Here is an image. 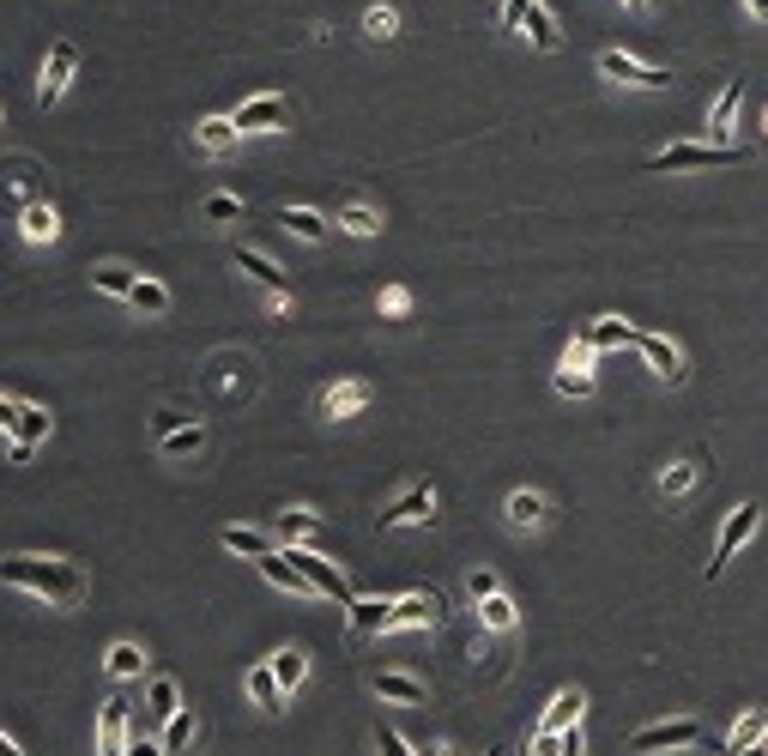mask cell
I'll list each match as a JSON object with an SVG mask.
<instances>
[{"label":"cell","instance_id":"7a4b0ae2","mask_svg":"<svg viewBox=\"0 0 768 756\" xmlns=\"http://www.w3.org/2000/svg\"><path fill=\"white\" fill-rule=\"evenodd\" d=\"M714 164H745L738 146H665L648 158V176H672V170H714Z\"/></svg>","mask_w":768,"mask_h":756},{"label":"cell","instance_id":"277c9868","mask_svg":"<svg viewBox=\"0 0 768 756\" xmlns=\"http://www.w3.org/2000/svg\"><path fill=\"white\" fill-rule=\"evenodd\" d=\"M285 557H291V563H297V569H303V581H309L315 594L339 599V606H351V599H357V594H351V581H345V569H339V563L315 557L309 545H285Z\"/></svg>","mask_w":768,"mask_h":756},{"label":"cell","instance_id":"9a60e30c","mask_svg":"<svg viewBox=\"0 0 768 756\" xmlns=\"http://www.w3.org/2000/svg\"><path fill=\"white\" fill-rule=\"evenodd\" d=\"M635 351L648 357V369H654L660 381H684V357H677V345L665 339V333H642V327H635Z\"/></svg>","mask_w":768,"mask_h":756},{"label":"cell","instance_id":"4fadbf2b","mask_svg":"<svg viewBox=\"0 0 768 756\" xmlns=\"http://www.w3.org/2000/svg\"><path fill=\"white\" fill-rule=\"evenodd\" d=\"M127 738H134V726H127V696H109L104 714H97V756H127Z\"/></svg>","mask_w":768,"mask_h":756},{"label":"cell","instance_id":"5b68a950","mask_svg":"<svg viewBox=\"0 0 768 756\" xmlns=\"http://www.w3.org/2000/svg\"><path fill=\"white\" fill-rule=\"evenodd\" d=\"M73 73H80V43H55V49H49V61H43V80H36V104L55 109L61 97H67Z\"/></svg>","mask_w":768,"mask_h":756},{"label":"cell","instance_id":"d6a6232c","mask_svg":"<svg viewBox=\"0 0 768 756\" xmlns=\"http://www.w3.org/2000/svg\"><path fill=\"white\" fill-rule=\"evenodd\" d=\"M194 733H200L194 708H176L170 721H164V756H182L188 745H194Z\"/></svg>","mask_w":768,"mask_h":756},{"label":"cell","instance_id":"4316f807","mask_svg":"<svg viewBox=\"0 0 768 756\" xmlns=\"http://www.w3.org/2000/svg\"><path fill=\"white\" fill-rule=\"evenodd\" d=\"M351 636H376V630H388V618H393V599H351Z\"/></svg>","mask_w":768,"mask_h":756},{"label":"cell","instance_id":"1f68e13d","mask_svg":"<svg viewBox=\"0 0 768 756\" xmlns=\"http://www.w3.org/2000/svg\"><path fill=\"white\" fill-rule=\"evenodd\" d=\"M527 36H533V49H545V55L562 43V31H557V12H550L545 0H533V7H527Z\"/></svg>","mask_w":768,"mask_h":756},{"label":"cell","instance_id":"ba28073f","mask_svg":"<svg viewBox=\"0 0 768 756\" xmlns=\"http://www.w3.org/2000/svg\"><path fill=\"white\" fill-rule=\"evenodd\" d=\"M236 134H278V127L291 122V97H278V92H261V97H249V104H236Z\"/></svg>","mask_w":768,"mask_h":756},{"label":"cell","instance_id":"b9f144b4","mask_svg":"<svg viewBox=\"0 0 768 756\" xmlns=\"http://www.w3.org/2000/svg\"><path fill=\"white\" fill-rule=\"evenodd\" d=\"M49 188V176H36L31 164H12V176L0 182V200H12V195H43Z\"/></svg>","mask_w":768,"mask_h":756},{"label":"cell","instance_id":"9c48e42d","mask_svg":"<svg viewBox=\"0 0 768 756\" xmlns=\"http://www.w3.org/2000/svg\"><path fill=\"white\" fill-rule=\"evenodd\" d=\"M599 73L618 80V85H635V92H660V85H672V73H665V67H642V61L623 55V49H606V55H599Z\"/></svg>","mask_w":768,"mask_h":756},{"label":"cell","instance_id":"60d3db41","mask_svg":"<svg viewBox=\"0 0 768 756\" xmlns=\"http://www.w3.org/2000/svg\"><path fill=\"white\" fill-rule=\"evenodd\" d=\"M92 285L104 291V297H134V285H139V279L127 273V266H115V261H109V266H97V273H92Z\"/></svg>","mask_w":768,"mask_h":756},{"label":"cell","instance_id":"30bf717a","mask_svg":"<svg viewBox=\"0 0 768 756\" xmlns=\"http://www.w3.org/2000/svg\"><path fill=\"white\" fill-rule=\"evenodd\" d=\"M702 738V726L696 721H654V726H642V733L630 738V750H684V745H696Z\"/></svg>","mask_w":768,"mask_h":756},{"label":"cell","instance_id":"44dd1931","mask_svg":"<svg viewBox=\"0 0 768 756\" xmlns=\"http://www.w3.org/2000/svg\"><path fill=\"white\" fill-rule=\"evenodd\" d=\"M254 569H261L273 587H285V594H315V587L303 581V569L285 557V550H266V557H254Z\"/></svg>","mask_w":768,"mask_h":756},{"label":"cell","instance_id":"836d02e7","mask_svg":"<svg viewBox=\"0 0 768 756\" xmlns=\"http://www.w3.org/2000/svg\"><path fill=\"white\" fill-rule=\"evenodd\" d=\"M200 448H207V424H188V430H176V435H158V454L164 460H194Z\"/></svg>","mask_w":768,"mask_h":756},{"label":"cell","instance_id":"f35d334b","mask_svg":"<svg viewBox=\"0 0 768 756\" xmlns=\"http://www.w3.org/2000/svg\"><path fill=\"white\" fill-rule=\"evenodd\" d=\"M127 303H134L139 315H164V309H170V285H164V279H139Z\"/></svg>","mask_w":768,"mask_h":756},{"label":"cell","instance_id":"f546056e","mask_svg":"<svg viewBox=\"0 0 768 756\" xmlns=\"http://www.w3.org/2000/svg\"><path fill=\"white\" fill-rule=\"evenodd\" d=\"M236 122H230V115H207V122H200V151H207V158H224L230 146H236Z\"/></svg>","mask_w":768,"mask_h":756},{"label":"cell","instance_id":"603a6c76","mask_svg":"<svg viewBox=\"0 0 768 756\" xmlns=\"http://www.w3.org/2000/svg\"><path fill=\"white\" fill-rule=\"evenodd\" d=\"M581 339L593 351H618V345H635V322H618V315H599L593 327H581Z\"/></svg>","mask_w":768,"mask_h":756},{"label":"cell","instance_id":"11a10c76","mask_svg":"<svg viewBox=\"0 0 768 756\" xmlns=\"http://www.w3.org/2000/svg\"><path fill=\"white\" fill-rule=\"evenodd\" d=\"M745 7H750V12H757V19H768V0H745Z\"/></svg>","mask_w":768,"mask_h":756},{"label":"cell","instance_id":"bcb514c9","mask_svg":"<svg viewBox=\"0 0 768 756\" xmlns=\"http://www.w3.org/2000/svg\"><path fill=\"white\" fill-rule=\"evenodd\" d=\"M381 315H393V322H400V315H412V291L388 285V291H381Z\"/></svg>","mask_w":768,"mask_h":756},{"label":"cell","instance_id":"3957f363","mask_svg":"<svg viewBox=\"0 0 768 756\" xmlns=\"http://www.w3.org/2000/svg\"><path fill=\"white\" fill-rule=\"evenodd\" d=\"M757 521H762V508H757V503H738L733 515H726V527H720V545H714V563L702 569L708 581H720V569H726V563H733L738 550H745L750 539H757Z\"/></svg>","mask_w":768,"mask_h":756},{"label":"cell","instance_id":"74e56055","mask_svg":"<svg viewBox=\"0 0 768 756\" xmlns=\"http://www.w3.org/2000/svg\"><path fill=\"white\" fill-rule=\"evenodd\" d=\"M702 466H708V448H696V460H690V466H665L660 472V496H684L690 484H696Z\"/></svg>","mask_w":768,"mask_h":756},{"label":"cell","instance_id":"e575fe53","mask_svg":"<svg viewBox=\"0 0 768 756\" xmlns=\"http://www.w3.org/2000/svg\"><path fill=\"white\" fill-rule=\"evenodd\" d=\"M176 708H182V690H176V678H151V684H146V714H151V721H170Z\"/></svg>","mask_w":768,"mask_h":756},{"label":"cell","instance_id":"681fc988","mask_svg":"<svg viewBox=\"0 0 768 756\" xmlns=\"http://www.w3.org/2000/svg\"><path fill=\"white\" fill-rule=\"evenodd\" d=\"M527 7L533 0H503V31H520V24H527Z\"/></svg>","mask_w":768,"mask_h":756},{"label":"cell","instance_id":"f6af8a7d","mask_svg":"<svg viewBox=\"0 0 768 756\" xmlns=\"http://www.w3.org/2000/svg\"><path fill=\"white\" fill-rule=\"evenodd\" d=\"M466 594H472V606H484V599H496V594H503V581H496V569H472V575H466Z\"/></svg>","mask_w":768,"mask_h":756},{"label":"cell","instance_id":"7dc6e473","mask_svg":"<svg viewBox=\"0 0 768 756\" xmlns=\"http://www.w3.org/2000/svg\"><path fill=\"white\" fill-rule=\"evenodd\" d=\"M376 750H381V756H418L400 733H393V726H376Z\"/></svg>","mask_w":768,"mask_h":756},{"label":"cell","instance_id":"91938a15","mask_svg":"<svg viewBox=\"0 0 768 756\" xmlns=\"http://www.w3.org/2000/svg\"><path fill=\"white\" fill-rule=\"evenodd\" d=\"M762 127H768V109H762Z\"/></svg>","mask_w":768,"mask_h":756},{"label":"cell","instance_id":"8992f818","mask_svg":"<svg viewBox=\"0 0 768 756\" xmlns=\"http://www.w3.org/2000/svg\"><path fill=\"white\" fill-rule=\"evenodd\" d=\"M550 388H557L562 400H587V393H593V345H587L581 333H575V345L562 351V369L550 376Z\"/></svg>","mask_w":768,"mask_h":756},{"label":"cell","instance_id":"83f0119b","mask_svg":"<svg viewBox=\"0 0 768 756\" xmlns=\"http://www.w3.org/2000/svg\"><path fill=\"white\" fill-rule=\"evenodd\" d=\"M503 515H508V527L533 533V527H545V496H539V491H515V496L503 503Z\"/></svg>","mask_w":768,"mask_h":756},{"label":"cell","instance_id":"680465c9","mask_svg":"<svg viewBox=\"0 0 768 756\" xmlns=\"http://www.w3.org/2000/svg\"><path fill=\"white\" fill-rule=\"evenodd\" d=\"M478 756H503V750H478Z\"/></svg>","mask_w":768,"mask_h":756},{"label":"cell","instance_id":"d6986e66","mask_svg":"<svg viewBox=\"0 0 768 756\" xmlns=\"http://www.w3.org/2000/svg\"><path fill=\"white\" fill-rule=\"evenodd\" d=\"M273 224L285 230V237H297V242H327V218L315 207H278Z\"/></svg>","mask_w":768,"mask_h":756},{"label":"cell","instance_id":"2e32d148","mask_svg":"<svg viewBox=\"0 0 768 756\" xmlns=\"http://www.w3.org/2000/svg\"><path fill=\"white\" fill-rule=\"evenodd\" d=\"M442 599L436 594H406V599H393V618H388V630H430V623L442 618Z\"/></svg>","mask_w":768,"mask_h":756},{"label":"cell","instance_id":"d4e9b609","mask_svg":"<svg viewBox=\"0 0 768 756\" xmlns=\"http://www.w3.org/2000/svg\"><path fill=\"white\" fill-rule=\"evenodd\" d=\"M738 104H745V80H733L720 92V104L708 109V134H714V146H726V134H733V122H738Z\"/></svg>","mask_w":768,"mask_h":756},{"label":"cell","instance_id":"8d00e7d4","mask_svg":"<svg viewBox=\"0 0 768 756\" xmlns=\"http://www.w3.org/2000/svg\"><path fill=\"white\" fill-rule=\"evenodd\" d=\"M515 618H520V611H515V599H508V594H496V599H484V606H478V623L491 636H508V630H515Z\"/></svg>","mask_w":768,"mask_h":756},{"label":"cell","instance_id":"e0dca14e","mask_svg":"<svg viewBox=\"0 0 768 756\" xmlns=\"http://www.w3.org/2000/svg\"><path fill=\"white\" fill-rule=\"evenodd\" d=\"M49 430H55V418H49L43 406H19V430H12V466H24Z\"/></svg>","mask_w":768,"mask_h":756},{"label":"cell","instance_id":"db71d44e","mask_svg":"<svg viewBox=\"0 0 768 756\" xmlns=\"http://www.w3.org/2000/svg\"><path fill=\"white\" fill-rule=\"evenodd\" d=\"M0 756H24V745H19L12 733H0Z\"/></svg>","mask_w":768,"mask_h":756},{"label":"cell","instance_id":"7bdbcfd3","mask_svg":"<svg viewBox=\"0 0 768 756\" xmlns=\"http://www.w3.org/2000/svg\"><path fill=\"white\" fill-rule=\"evenodd\" d=\"M339 230H351V237H381V212H369V207H345V212H339Z\"/></svg>","mask_w":768,"mask_h":756},{"label":"cell","instance_id":"6f0895ef","mask_svg":"<svg viewBox=\"0 0 768 756\" xmlns=\"http://www.w3.org/2000/svg\"><path fill=\"white\" fill-rule=\"evenodd\" d=\"M630 7H635V12H642V7H648V0H630Z\"/></svg>","mask_w":768,"mask_h":756},{"label":"cell","instance_id":"ab89813d","mask_svg":"<svg viewBox=\"0 0 768 756\" xmlns=\"http://www.w3.org/2000/svg\"><path fill=\"white\" fill-rule=\"evenodd\" d=\"M364 36H369V43H393V36H400V12H393V7H369L364 12Z\"/></svg>","mask_w":768,"mask_h":756},{"label":"cell","instance_id":"816d5d0a","mask_svg":"<svg viewBox=\"0 0 768 756\" xmlns=\"http://www.w3.org/2000/svg\"><path fill=\"white\" fill-rule=\"evenodd\" d=\"M127 756H164V738H146V733H134V738H127Z\"/></svg>","mask_w":768,"mask_h":756},{"label":"cell","instance_id":"cb8c5ba5","mask_svg":"<svg viewBox=\"0 0 768 756\" xmlns=\"http://www.w3.org/2000/svg\"><path fill=\"white\" fill-rule=\"evenodd\" d=\"M581 708H587V696H581V690H557L539 726H545V733H569V726H581Z\"/></svg>","mask_w":768,"mask_h":756},{"label":"cell","instance_id":"f1b7e54d","mask_svg":"<svg viewBox=\"0 0 768 756\" xmlns=\"http://www.w3.org/2000/svg\"><path fill=\"white\" fill-rule=\"evenodd\" d=\"M266 665H273V678H278V690H285V696L303 684V678H309V653H303V648H278Z\"/></svg>","mask_w":768,"mask_h":756},{"label":"cell","instance_id":"8fae6325","mask_svg":"<svg viewBox=\"0 0 768 756\" xmlns=\"http://www.w3.org/2000/svg\"><path fill=\"white\" fill-rule=\"evenodd\" d=\"M436 515V491L430 484H412L406 496H393L388 508H381V527H418V521Z\"/></svg>","mask_w":768,"mask_h":756},{"label":"cell","instance_id":"484cf974","mask_svg":"<svg viewBox=\"0 0 768 756\" xmlns=\"http://www.w3.org/2000/svg\"><path fill=\"white\" fill-rule=\"evenodd\" d=\"M104 672L115 678V684H134V678L146 672V648H139V642H115L104 653Z\"/></svg>","mask_w":768,"mask_h":756},{"label":"cell","instance_id":"4dcf8cb0","mask_svg":"<svg viewBox=\"0 0 768 756\" xmlns=\"http://www.w3.org/2000/svg\"><path fill=\"white\" fill-rule=\"evenodd\" d=\"M249 696H254V708H261V714H278V708H285V690H278L273 665H254V672H249Z\"/></svg>","mask_w":768,"mask_h":756},{"label":"cell","instance_id":"7402d4cb","mask_svg":"<svg viewBox=\"0 0 768 756\" xmlns=\"http://www.w3.org/2000/svg\"><path fill=\"white\" fill-rule=\"evenodd\" d=\"M219 545L224 550H236V557H266V550H278L273 545V533H266V527H219Z\"/></svg>","mask_w":768,"mask_h":756},{"label":"cell","instance_id":"7c38bea8","mask_svg":"<svg viewBox=\"0 0 768 756\" xmlns=\"http://www.w3.org/2000/svg\"><path fill=\"white\" fill-rule=\"evenodd\" d=\"M369 400H376V388H369V381H357V376H345V381H333V388L322 393V418L339 424V418H357Z\"/></svg>","mask_w":768,"mask_h":756},{"label":"cell","instance_id":"f5cc1de1","mask_svg":"<svg viewBox=\"0 0 768 756\" xmlns=\"http://www.w3.org/2000/svg\"><path fill=\"white\" fill-rule=\"evenodd\" d=\"M19 406L24 400H7V393H0V430H19Z\"/></svg>","mask_w":768,"mask_h":756},{"label":"cell","instance_id":"d590c367","mask_svg":"<svg viewBox=\"0 0 768 756\" xmlns=\"http://www.w3.org/2000/svg\"><path fill=\"white\" fill-rule=\"evenodd\" d=\"M315 527H322V515H315V508H285V515L273 521V533H278L285 545H303Z\"/></svg>","mask_w":768,"mask_h":756},{"label":"cell","instance_id":"9f6ffc18","mask_svg":"<svg viewBox=\"0 0 768 756\" xmlns=\"http://www.w3.org/2000/svg\"><path fill=\"white\" fill-rule=\"evenodd\" d=\"M750 756H768V745H757V750H750Z\"/></svg>","mask_w":768,"mask_h":756},{"label":"cell","instance_id":"ac0fdd59","mask_svg":"<svg viewBox=\"0 0 768 756\" xmlns=\"http://www.w3.org/2000/svg\"><path fill=\"white\" fill-rule=\"evenodd\" d=\"M61 237V218L49 200H31V207L19 212V242H31V249H49V242Z\"/></svg>","mask_w":768,"mask_h":756},{"label":"cell","instance_id":"5bb4252c","mask_svg":"<svg viewBox=\"0 0 768 756\" xmlns=\"http://www.w3.org/2000/svg\"><path fill=\"white\" fill-rule=\"evenodd\" d=\"M369 690H376L381 702H400V708H424V702H430V684H424V678H412V672H376V678H369Z\"/></svg>","mask_w":768,"mask_h":756},{"label":"cell","instance_id":"52a82bcc","mask_svg":"<svg viewBox=\"0 0 768 756\" xmlns=\"http://www.w3.org/2000/svg\"><path fill=\"white\" fill-rule=\"evenodd\" d=\"M230 261H236V273H249L254 285H266L273 309H291V279H285V266H278L273 254H261V249H236Z\"/></svg>","mask_w":768,"mask_h":756},{"label":"cell","instance_id":"6da1fadb","mask_svg":"<svg viewBox=\"0 0 768 756\" xmlns=\"http://www.w3.org/2000/svg\"><path fill=\"white\" fill-rule=\"evenodd\" d=\"M0 581L19 587V594L49 599V606H80L85 599V575H80V563H67V557H31V550H12V557H0Z\"/></svg>","mask_w":768,"mask_h":756},{"label":"cell","instance_id":"c3c4849f","mask_svg":"<svg viewBox=\"0 0 768 756\" xmlns=\"http://www.w3.org/2000/svg\"><path fill=\"white\" fill-rule=\"evenodd\" d=\"M176 430H188V418L176 412V406H158V418H151V435H176Z\"/></svg>","mask_w":768,"mask_h":756},{"label":"cell","instance_id":"ee69618b","mask_svg":"<svg viewBox=\"0 0 768 756\" xmlns=\"http://www.w3.org/2000/svg\"><path fill=\"white\" fill-rule=\"evenodd\" d=\"M200 218H207V224H230V218H242V200L236 195H207L200 200Z\"/></svg>","mask_w":768,"mask_h":756},{"label":"cell","instance_id":"f907efd6","mask_svg":"<svg viewBox=\"0 0 768 756\" xmlns=\"http://www.w3.org/2000/svg\"><path fill=\"white\" fill-rule=\"evenodd\" d=\"M533 756H562V733H545L539 726V733H533Z\"/></svg>","mask_w":768,"mask_h":756},{"label":"cell","instance_id":"ffe728a7","mask_svg":"<svg viewBox=\"0 0 768 756\" xmlns=\"http://www.w3.org/2000/svg\"><path fill=\"white\" fill-rule=\"evenodd\" d=\"M768 738V714L762 708H750V714H738V726L726 733V745H720V756H750Z\"/></svg>","mask_w":768,"mask_h":756}]
</instances>
